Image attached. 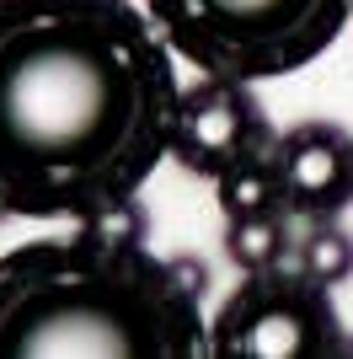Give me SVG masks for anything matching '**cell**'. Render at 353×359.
Wrapping results in <instances>:
<instances>
[{
  "mask_svg": "<svg viewBox=\"0 0 353 359\" xmlns=\"http://www.w3.org/2000/svg\"><path fill=\"white\" fill-rule=\"evenodd\" d=\"M176 65L134 0H0V220H86L172 161Z\"/></svg>",
  "mask_w": 353,
  "mask_h": 359,
  "instance_id": "cell-1",
  "label": "cell"
},
{
  "mask_svg": "<svg viewBox=\"0 0 353 359\" xmlns=\"http://www.w3.org/2000/svg\"><path fill=\"white\" fill-rule=\"evenodd\" d=\"M54 354L198 359L209 322L166 257L75 225L0 257V359Z\"/></svg>",
  "mask_w": 353,
  "mask_h": 359,
  "instance_id": "cell-2",
  "label": "cell"
},
{
  "mask_svg": "<svg viewBox=\"0 0 353 359\" xmlns=\"http://www.w3.org/2000/svg\"><path fill=\"white\" fill-rule=\"evenodd\" d=\"M172 54L204 75L279 81L342 38L353 0H145Z\"/></svg>",
  "mask_w": 353,
  "mask_h": 359,
  "instance_id": "cell-3",
  "label": "cell"
},
{
  "mask_svg": "<svg viewBox=\"0 0 353 359\" xmlns=\"http://www.w3.org/2000/svg\"><path fill=\"white\" fill-rule=\"evenodd\" d=\"M342 344L348 332L332 290L294 263L241 273V285L209 322L214 359H338Z\"/></svg>",
  "mask_w": 353,
  "mask_h": 359,
  "instance_id": "cell-4",
  "label": "cell"
},
{
  "mask_svg": "<svg viewBox=\"0 0 353 359\" xmlns=\"http://www.w3.org/2000/svg\"><path fill=\"white\" fill-rule=\"evenodd\" d=\"M268 145H273V123H268V107L251 91V81L198 75L193 86H182L172 123V161L182 172L220 177L235 161L268 156Z\"/></svg>",
  "mask_w": 353,
  "mask_h": 359,
  "instance_id": "cell-5",
  "label": "cell"
},
{
  "mask_svg": "<svg viewBox=\"0 0 353 359\" xmlns=\"http://www.w3.org/2000/svg\"><path fill=\"white\" fill-rule=\"evenodd\" d=\"M273 172L294 220H338L353 204V135L332 118H305L273 135Z\"/></svg>",
  "mask_w": 353,
  "mask_h": 359,
  "instance_id": "cell-6",
  "label": "cell"
},
{
  "mask_svg": "<svg viewBox=\"0 0 353 359\" xmlns=\"http://www.w3.org/2000/svg\"><path fill=\"white\" fill-rule=\"evenodd\" d=\"M294 215H247V220H225V257H230L241 273H263V269H279L294 257Z\"/></svg>",
  "mask_w": 353,
  "mask_h": 359,
  "instance_id": "cell-7",
  "label": "cell"
},
{
  "mask_svg": "<svg viewBox=\"0 0 353 359\" xmlns=\"http://www.w3.org/2000/svg\"><path fill=\"white\" fill-rule=\"evenodd\" d=\"M273 150V145H268ZM214 194H220L225 220H247V215H279L284 210V188L279 172H273V156H251V161H235L230 172L214 177Z\"/></svg>",
  "mask_w": 353,
  "mask_h": 359,
  "instance_id": "cell-8",
  "label": "cell"
},
{
  "mask_svg": "<svg viewBox=\"0 0 353 359\" xmlns=\"http://www.w3.org/2000/svg\"><path fill=\"white\" fill-rule=\"evenodd\" d=\"M294 269H305L326 290L348 285L353 279V236L338 220H310V231L294 241Z\"/></svg>",
  "mask_w": 353,
  "mask_h": 359,
  "instance_id": "cell-9",
  "label": "cell"
},
{
  "mask_svg": "<svg viewBox=\"0 0 353 359\" xmlns=\"http://www.w3.org/2000/svg\"><path fill=\"white\" fill-rule=\"evenodd\" d=\"M75 225L91 231L97 241H118V247H145L150 241V210L139 204V194L118 198V204H107V210L86 215V220H75Z\"/></svg>",
  "mask_w": 353,
  "mask_h": 359,
  "instance_id": "cell-10",
  "label": "cell"
},
{
  "mask_svg": "<svg viewBox=\"0 0 353 359\" xmlns=\"http://www.w3.org/2000/svg\"><path fill=\"white\" fill-rule=\"evenodd\" d=\"M166 263H172V273H176V285L188 290V295H198V300L209 295V263H204V257H193V252H182V257H166Z\"/></svg>",
  "mask_w": 353,
  "mask_h": 359,
  "instance_id": "cell-11",
  "label": "cell"
},
{
  "mask_svg": "<svg viewBox=\"0 0 353 359\" xmlns=\"http://www.w3.org/2000/svg\"><path fill=\"white\" fill-rule=\"evenodd\" d=\"M342 354H353V338H348V344H342Z\"/></svg>",
  "mask_w": 353,
  "mask_h": 359,
  "instance_id": "cell-12",
  "label": "cell"
}]
</instances>
